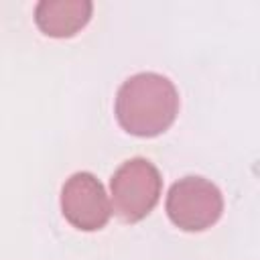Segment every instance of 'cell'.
I'll use <instances>...</instances> for the list:
<instances>
[{
	"label": "cell",
	"instance_id": "6da1fadb",
	"mask_svg": "<svg viewBox=\"0 0 260 260\" xmlns=\"http://www.w3.org/2000/svg\"><path fill=\"white\" fill-rule=\"evenodd\" d=\"M114 114L128 134L154 138L175 122L179 114V91L169 77L154 71H140L118 87Z\"/></svg>",
	"mask_w": 260,
	"mask_h": 260
},
{
	"label": "cell",
	"instance_id": "7a4b0ae2",
	"mask_svg": "<svg viewBox=\"0 0 260 260\" xmlns=\"http://www.w3.org/2000/svg\"><path fill=\"white\" fill-rule=\"evenodd\" d=\"M162 179L158 169L142 156L122 162L110 179L114 213L128 223L144 219L160 199Z\"/></svg>",
	"mask_w": 260,
	"mask_h": 260
},
{
	"label": "cell",
	"instance_id": "3957f363",
	"mask_svg": "<svg viewBox=\"0 0 260 260\" xmlns=\"http://www.w3.org/2000/svg\"><path fill=\"white\" fill-rule=\"evenodd\" d=\"M173 225L183 232H203L223 213V195L215 183L199 175H187L175 181L165 201Z\"/></svg>",
	"mask_w": 260,
	"mask_h": 260
},
{
	"label": "cell",
	"instance_id": "277c9868",
	"mask_svg": "<svg viewBox=\"0 0 260 260\" xmlns=\"http://www.w3.org/2000/svg\"><path fill=\"white\" fill-rule=\"evenodd\" d=\"M61 211L73 228L98 232L110 221L114 209L100 179L87 171H79L61 187Z\"/></svg>",
	"mask_w": 260,
	"mask_h": 260
},
{
	"label": "cell",
	"instance_id": "5b68a950",
	"mask_svg": "<svg viewBox=\"0 0 260 260\" xmlns=\"http://www.w3.org/2000/svg\"><path fill=\"white\" fill-rule=\"evenodd\" d=\"M91 12L89 0H41L35 6V22L47 37L69 39L89 22Z\"/></svg>",
	"mask_w": 260,
	"mask_h": 260
}]
</instances>
